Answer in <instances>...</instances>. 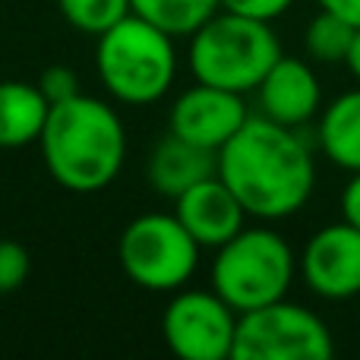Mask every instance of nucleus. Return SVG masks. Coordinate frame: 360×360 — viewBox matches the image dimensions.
<instances>
[{
  "instance_id": "1",
  "label": "nucleus",
  "mask_w": 360,
  "mask_h": 360,
  "mask_svg": "<svg viewBox=\"0 0 360 360\" xmlns=\"http://www.w3.org/2000/svg\"><path fill=\"white\" fill-rule=\"evenodd\" d=\"M218 177L234 190L247 215L278 221L307 205L316 186V165L297 127L259 114L247 117L218 149Z\"/></svg>"
},
{
  "instance_id": "2",
  "label": "nucleus",
  "mask_w": 360,
  "mask_h": 360,
  "mask_svg": "<svg viewBox=\"0 0 360 360\" xmlns=\"http://www.w3.org/2000/svg\"><path fill=\"white\" fill-rule=\"evenodd\" d=\"M38 146L48 174L63 190L98 193L124 168L127 130L111 105L79 92L51 105Z\"/></svg>"
},
{
  "instance_id": "3",
  "label": "nucleus",
  "mask_w": 360,
  "mask_h": 360,
  "mask_svg": "<svg viewBox=\"0 0 360 360\" xmlns=\"http://www.w3.org/2000/svg\"><path fill=\"white\" fill-rule=\"evenodd\" d=\"M95 67L105 89L124 105H152L165 98L177 76L174 35L158 29L139 13H127L120 22L98 35Z\"/></svg>"
},
{
  "instance_id": "4",
  "label": "nucleus",
  "mask_w": 360,
  "mask_h": 360,
  "mask_svg": "<svg viewBox=\"0 0 360 360\" xmlns=\"http://www.w3.org/2000/svg\"><path fill=\"white\" fill-rule=\"evenodd\" d=\"M278 57L281 44L272 25L231 10H215L190 35V70L196 82L228 92H253Z\"/></svg>"
},
{
  "instance_id": "5",
  "label": "nucleus",
  "mask_w": 360,
  "mask_h": 360,
  "mask_svg": "<svg viewBox=\"0 0 360 360\" xmlns=\"http://www.w3.org/2000/svg\"><path fill=\"white\" fill-rule=\"evenodd\" d=\"M297 275L291 243L269 228H240L212 259V291L237 313L275 304Z\"/></svg>"
},
{
  "instance_id": "6",
  "label": "nucleus",
  "mask_w": 360,
  "mask_h": 360,
  "mask_svg": "<svg viewBox=\"0 0 360 360\" xmlns=\"http://www.w3.org/2000/svg\"><path fill=\"white\" fill-rule=\"evenodd\" d=\"M199 243L180 224L177 215H149L133 218L124 228L117 243L120 269L133 285L146 291H177L193 278L199 266Z\"/></svg>"
},
{
  "instance_id": "7",
  "label": "nucleus",
  "mask_w": 360,
  "mask_h": 360,
  "mask_svg": "<svg viewBox=\"0 0 360 360\" xmlns=\"http://www.w3.org/2000/svg\"><path fill=\"white\" fill-rule=\"evenodd\" d=\"M332 332L313 310L285 297L256 310L237 313L234 360H329Z\"/></svg>"
},
{
  "instance_id": "8",
  "label": "nucleus",
  "mask_w": 360,
  "mask_h": 360,
  "mask_svg": "<svg viewBox=\"0 0 360 360\" xmlns=\"http://www.w3.org/2000/svg\"><path fill=\"white\" fill-rule=\"evenodd\" d=\"M237 310L215 291H180L162 316L165 345L184 360H224L234 351Z\"/></svg>"
},
{
  "instance_id": "9",
  "label": "nucleus",
  "mask_w": 360,
  "mask_h": 360,
  "mask_svg": "<svg viewBox=\"0 0 360 360\" xmlns=\"http://www.w3.org/2000/svg\"><path fill=\"white\" fill-rule=\"evenodd\" d=\"M300 278L326 300H348L360 294V228L348 218L326 224L307 240L297 259Z\"/></svg>"
},
{
  "instance_id": "10",
  "label": "nucleus",
  "mask_w": 360,
  "mask_h": 360,
  "mask_svg": "<svg viewBox=\"0 0 360 360\" xmlns=\"http://www.w3.org/2000/svg\"><path fill=\"white\" fill-rule=\"evenodd\" d=\"M247 105L240 92L196 82L171 108V133L193 146L218 152L243 124H247Z\"/></svg>"
},
{
  "instance_id": "11",
  "label": "nucleus",
  "mask_w": 360,
  "mask_h": 360,
  "mask_svg": "<svg viewBox=\"0 0 360 360\" xmlns=\"http://www.w3.org/2000/svg\"><path fill=\"white\" fill-rule=\"evenodd\" d=\"M174 202H177L174 215L193 234V240L199 247L218 250L243 228V218H247V209L240 205V199L234 196V190L218 174L199 180L196 186L180 193Z\"/></svg>"
},
{
  "instance_id": "12",
  "label": "nucleus",
  "mask_w": 360,
  "mask_h": 360,
  "mask_svg": "<svg viewBox=\"0 0 360 360\" xmlns=\"http://www.w3.org/2000/svg\"><path fill=\"white\" fill-rule=\"evenodd\" d=\"M256 95H259L262 117L285 127H304L307 120H313L319 114V101H323L319 79L310 63L285 54L262 76V82L256 86Z\"/></svg>"
},
{
  "instance_id": "13",
  "label": "nucleus",
  "mask_w": 360,
  "mask_h": 360,
  "mask_svg": "<svg viewBox=\"0 0 360 360\" xmlns=\"http://www.w3.org/2000/svg\"><path fill=\"white\" fill-rule=\"evenodd\" d=\"M212 174H218V152L193 146L174 133H168L149 158V184L168 199H177Z\"/></svg>"
},
{
  "instance_id": "14",
  "label": "nucleus",
  "mask_w": 360,
  "mask_h": 360,
  "mask_svg": "<svg viewBox=\"0 0 360 360\" xmlns=\"http://www.w3.org/2000/svg\"><path fill=\"white\" fill-rule=\"evenodd\" d=\"M51 101L41 95L38 82H0V149L38 143L48 120Z\"/></svg>"
},
{
  "instance_id": "15",
  "label": "nucleus",
  "mask_w": 360,
  "mask_h": 360,
  "mask_svg": "<svg viewBox=\"0 0 360 360\" xmlns=\"http://www.w3.org/2000/svg\"><path fill=\"white\" fill-rule=\"evenodd\" d=\"M316 143L332 165L351 174L360 171V89L338 95L329 108H323Z\"/></svg>"
},
{
  "instance_id": "16",
  "label": "nucleus",
  "mask_w": 360,
  "mask_h": 360,
  "mask_svg": "<svg viewBox=\"0 0 360 360\" xmlns=\"http://www.w3.org/2000/svg\"><path fill=\"white\" fill-rule=\"evenodd\" d=\"M133 13L155 22L168 35H193L215 10H221V0H130Z\"/></svg>"
},
{
  "instance_id": "17",
  "label": "nucleus",
  "mask_w": 360,
  "mask_h": 360,
  "mask_svg": "<svg viewBox=\"0 0 360 360\" xmlns=\"http://www.w3.org/2000/svg\"><path fill=\"white\" fill-rule=\"evenodd\" d=\"M354 35H357V25H351L338 13L323 10L319 16L310 19V25L304 32L307 57H313L319 63H345L351 44H354Z\"/></svg>"
},
{
  "instance_id": "18",
  "label": "nucleus",
  "mask_w": 360,
  "mask_h": 360,
  "mask_svg": "<svg viewBox=\"0 0 360 360\" xmlns=\"http://www.w3.org/2000/svg\"><path fill=\"white\" fill-rule=\"evenodd\" d=\"M57 6L73 29L95 38L111 29L114 22H120L127 13H133L130 0H57Z\"/></svg>"
},
{
  "instance_id": "19",
  "label": "nucleus",
  "mask_w": 360,
  "mask_h": 360,
  "mask_svg": "<svg viewBox=\"0 0 360 360\" xmlns=\"http://www.w3.org/2000/svg\"><path fill=\"white\" fill-rule=\"evenodd\" d=\"M29 250L16 240H0V294H13L29 278Z\"/></svg>"
},
{
  "instance_id": "20",
  "label": "nucleus",
  "mask_w": 360,
  "mask_h": 360,
  "mask_svg": "<svg viewBox=\"0 0 360 360\" xmlns=\"http://www.w3.org/2000/svg\"><path fill=\"white\" fill-rule=\"evenodd\" d=\"M38 89H41V95L51 101V105H57V101H67V98H73V95H79V76H76L70 67L54 63V67L41 70Z\"/></svg>"
},
{
  "instance_id": "21",
  "label": "nucleus",
  "mask_w": 360,
  "mask_h": 360,
  "mask_svg": "<svg viewBox=\"0 0 360 360\" xmlns=\"http://www.w3.org/2000/svg\"><path fill=\"white\" fill-rule=\"evenodd\" d=\"M291 4L294 0H221V10L262 19V22H272V19H278Z\"/></svg>"
},
{
  "instance_id": "22",
  "label": "nucleus",
  "mask_w": 360,
  "mask_h": 360,
  "mask_svg": "<svg viewBox=\"0 0 360 360\" xmlns=\"http://www.w3.org/2000/svg\"><path fill=\"white\" fill-rule=\"evenodd\" d=\"M342 212H345V218H348L351 224H357V228H360V171H354L351 180H348V186H345Z\"/></svg>"
},
{
  "instance_id": "23",
  "label": "nucleus",
  "mask_w": 360,
  "mask_h": 360,
  "mask_svg": "<svg viewBox=\"0 0 360 360\" xmlns=\"http://www.w3.org/2000/svg\"><path fill=\"white\" fill-rule=\"evenodd\" d=\"M319 6L329 13H338L342 19H348L351 25L360 29V0H319Z\"/></svg>"
},
{
  "instance_id": "24",
  "label": "nucleus",
  "mask_w": 360,
  "mask_h": 360,
  "mask_svg": "<svg viewBox=\"0 0 360 360\" xmlns=\"http://www.w3.org/2000/svg\"><path fill=\"white\" fill-rule=\"evenodd\" d=\"M348 70L354 73V79L360 82V29H357V35H354V44H351V51H348Z\"/></svg>"
}]
</instances>
